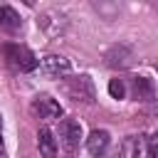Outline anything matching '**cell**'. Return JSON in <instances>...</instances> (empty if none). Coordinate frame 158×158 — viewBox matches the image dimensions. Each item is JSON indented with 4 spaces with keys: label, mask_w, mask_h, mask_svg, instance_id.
I'll return each mask as SVG.
<instances>
[{
    "label": "cell",
    "mask_w": 158,
    "mask_h": 158,
    "mask_svg": "<svg viewBox=\"0 0 158 158\" xmlns=\"http://www.w3.org/2000/svg\"><path fill=\"white\" fill-rule=\"evenodd\" d=\"M64 91L72 101H79V104H94L96 99V89H94V81L86 77V74H79L74 79H67L64 84Z\"/></svg>",
    "instance_id": "obj_1"
},
{
    "label": "cell",
    "mask_w": 158,
    "mask_h": 158,
    "mask_svg": "<svg viewBox=\"0 0 158 158\" xmlns=\"http://www.w3.org/2000/svg\"><path fill=\"white\" fill-rule=\"evenodd\" d=\"M2 54H5L7 64L20 72H32L37 67V57L25 44H2Z\"/></svg>",
    "instance_id": "obj_2"
},
{
    "label": "cell",
    "mask_w": 158,
    "mask_h": 158,
    "mask_svg": "<svg viewBox=\"0 0 158 158\" xmlns=\"http://www.w3.org/2000/svg\"><path fill=\"white\" fill-rule=\"evenodd\" d=\"M59 141L67 151H74L79 148V141H81V123L77 118H64L59 123Z\"/></svg>",
    "instance_id": "obj_3"
},
{
    "label": "cell",
    "mask_w": 158,
    "mask_h": 158,
    "mask_svg": "<svg viewBox=\"0 0 158 158\" xmlns=\"http://www.w3.org/2000/svg\"><path fill=\"white\" fill-rule=\"evenodd\" d=\"M32 114L35 116H40V118H59L62 116V106L52 99V96H37L35 101H32Z\"/></svg>",
    "instance_id": "obj_4"
},
{
    "label": "cell",
    "mask_w": 158,
    "mask_h": 158,
    "mask_svg": "<svg viewBox=\"0 0 158 158\" xmlns=\"http://www.w3.org/2000/svg\"><path fill=\"white\" fill-rule=\"evenodd\" d=\"M37 22H40V27H42L49 37H54V35H59V32H64V30H67V17H64L62 12H57V10L42 12Z\"/></svg>",
    "instance_id": "obj_5"
},
{
    "label": "cell",
    "mask_w": 158,
    "mask_h": 158,
    "mask_svg": "<svg viewBox=\"0 0 158 158\" xmlns=\"http://www.w3.org/2000/svg\"><path fill=\"white\" fill-rule=\"evenodd\" d=\"M106 64L109 67H114V69H123V67H128L131 62H133V49L128 47V44H114L109 52H106Z\"/></svg>",
    "instance_id": "obj_6"
},
{
    "label": "cell",
    "mask_w": 158,
    "mask_h": 158,
    "mask_svg": "<svg viewBox=\"0 0 158 158\" xmlns=\"http://www.w3.org/2000/svg\"><path fill=\"white\" fill-rule=\"evenodd\" d=\"M69 69H72V64H69V59H64V57H59V54H47L44 59H42V72L47 74V77H64V74H69Z\"/></svg>",
    "instance_id": "obj_7"
},
{
    "label": "cell",
    "mask_w": 158,
    "mask_h": 158,
    "mask_svg": "<svg viewBox=\"0 0 158 158\" xmlns=\"http://www.w3.org/2000/svg\"><path fill=\"white\" fill-rule=\"evenodd\" d=\"M109 131H104V128H96V131H91L89 133V138H86V151L94 156V158H101L104 153H106V148H109Z\"/></svg>",
    "instance_id": "obj_8"
},
{
    "label": "cell",
    "mask_w": 158,
    "mask_h": 158,
    "mask_svg": "<svg viewBox=\"0 0 158 158\" xmlns=\"http://www.w3.org/2000/svg\"><path fill=\"white\" fill-rule=\"evenodd\" d=\"M0 27H2L5 32H10V35L22 30V17L17 15V10H15V7H10V5L0 7Z\"/></svg>",
    "instance_id": "obj_9"
},
{
    "label": "cell",
    "mask_w": 158,
    "mask_h": 158,
    "mask_svg": "<svg viewBox=\"0 0 158 158\" xmlns=\"http://www.w3.org/2000/svg\"><path fill=\"white\" fill-rule=\"evenodd\" d=\"M37 146H40L42 158H54V156H57V141H54V136H52L49 128H40V133H37Z\"/></svg>",
    "instance_id": "obj_10"
},
{
    "label": "cell",
    "mask_w": 158,
    "mask_h": 158,
    "mask_svg": "<svg viewBox=\"0 0 158 158\" xmlns=\"http://www.w3.org/2000/svg\"><path fill=\"white\" fill-rule=\"evenodd\" d=\"M131 94H133V99H138V101H148V99H153V84H151V79H146V77H136L133 84H131Z\"/></svg>",
    "instance_id": "obj_11"
},
{
    "label": "cell",
    "mask_w": 158,
    "mask_h": 158,
    "mask_svg": "<svg viewBox=\"0 0 158 158\" xmlns=\"http://www.w3.org/2000/svg\"><path fill=\"white\" fill-rule=\"evenodd\" d=\"M109 94H111L114 99H123V94H126V84H123L121 79H111V81H109Z\"/></svg>",
    "instance_id": "obj_12"
},
{
    "label": "cell",
    "mask_w": 158,
    "mask_h": 158,
    "mask_svg": "<svg viewBox=\"0 0 158 158\" xmlns=\"http://www.w3.org/2000/svg\"><path fill=\"white\" fill-rule=\"evenodd\" d=\"M126 156L128 158H138L141 156V143H138L136 136H128V141H126Z\"/></svg>",
    "instance_id": "obj_13"
},
{
    "label": "cell",
    "mask_w": 158,
    "mask_h": 158,
    "mask_svg": "<svg viewBox=\"0 0 158 158\" xmlns=\"http://www.w3.org/2000/svg\"><path fill=\"white\" fill-rule=\"evenodd\" d=\"M148 158H158V133L148 138Z\"/></svg>",
    "instance_id": "obj_14"
},
{
    "label": "cell",
    "mask_w": 158,
    "mask_h": 158,
    "mask_svg": "<svg viewBox=\"0 0 158 158\" xmlns=\"http://www.w3.org/2000/svg\"><path fill=\"white\" fill-rule=\"evenodd\" d=\"M156 10H158V5H156Z\"/></svg>",
    "instance_id": "obj_15"
},
{
    "label": "cell",
    "mask_w": 158,
    "mask_h": 158,
    "mask_svg": "<svg viewBox=\"0 0 158 158\" xmlns=\"http://www.w3.org/2000/svg\"><path fill=\"white\" fill-rule=\"evenodd\" d=\"M0 128H2V123H0Z\"/></svg>",
    "instance_id": "obj_16"
}]
</instances>
